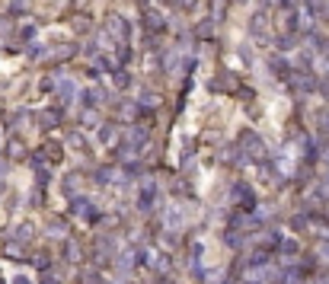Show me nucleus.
Returning <instances> with one entry per match:
<instances>
[{"label": "nucleus", "mask_w": 329, "mask_h": 284, "mask_svg": "<svg viewBox=\"0 0 329 284\" xmlns=\"http://www.w3.org/2000/svg\"><path fill=\"white\" fill-rule=\"evenodd\" d=\"M233 195H237V201H240V207H243V211H253V207H256L253 189H249V185H246V182H240L237 189H233Z\"/></svg>", "instance_id": "f257e3e1"}, {"label": "nucleus", "mask_w": 329, "mask_h": 284, "mask_svg": "<svg viewBox=\"0 0 329 284\" xmlns=\"http://www.w3.org/2000/svg\"><path fill=\"white\" fill-rule=\"evenodd\" d=\"M243 144H249V147H246V150H249V154H253V157H265V144H262V141L256 138L253 131H246V134H243Z\"/></svg>", "instance_id": "f03ea898"}, {"label": "nucleus", "mask_w": 329, "mask_h": 284, "mask_svg": "<svg viewBox=\"0 0 329 284\" xmlns=\"http://www.w3.org/2000/svg\"><path fill=\"white\" fill-rule=\"evenodd\" d=\"M77 93V83L74 80H61V86H58V96H61V102H70Z\"/></svg>", "instance_id": "7ed1b4c3"}, {"label": "nucleus", "mask_w": 329, "mask_h": 284, "mask_svg": "<svg viewBox=\"0 0 329 284\" xmlns=\"http://www.w3.org/2000/svg\"><path fill=\"white\" fill-rule=\"evenodd\" d=\"M38 118H42V128H51V125L61 118V112H54V109H51V112H42Z\"/></svg>", "instance_id": "20e7f679"}, {"label": "nucleus", "mask_w": 329, "mask_h": 284, "mask_svg": "<svg viewBox=\"0 0 329 284\" xmlns=\"http://www.w3.org/2000/svg\"><path fill=\"white\" fill-rule=\"evenodd\" d=\"M112 29L118 32V35H122V39H125V35H128V23H125L122 16H115V19H112Z\"/></svg>", "instance_id": "39448f33"}, {"label": "nucleus", "mask_w": 329, "mask_h": 284, "mask_svg": "<svg viewBox=\"0 0 329 284\" xmlns=\"http://www.w3.org/2000/svg\"><path fill=\"white\" fill-rule=\"evenodd\" d=\"M147 26L150 29H163V19H157V13H147Z\"/></svg>", "instance_id": "423d86ee"}, {"label": "nucleus", "mask_w": 329, "mask_h": 284, "mask_svg": "<svg viewBox=\"0 0 329 284\" xmlns=\"http://www.w3.org/2000/svg\"><path fill=\"white\" fill-rule=\"evenodd\" d=\"M195 35H198V39H208V35H211V23H201L198 29H195Z\"/></svg>", "instance_id": "0eeeda50"}, {"label": "nucleus", "mask_w": 329, "mask_h": 284, "mask_svg": "<svg viewBox=\"0 0 329 284\" xmlns=\"http://www.w3.org/2000/svg\"><path fill=\"white\" fill-rule=\"evenodd\" d=\"M115 86H128V74H115Z\"/></svg>", "instance_id": "6e6552de"}, {"label": "nucleus", "mask_w": 329, "mask_h": 284, "mask_svg": "<svg viewBox=\"0 0 329 284\" xmlns=\"http://www.w3.org/2000/svg\"><path fill=\"white\" fill-rule=\"evenodd\" d=\"M64 230H67V227H64V221H54V223H51V233H64Z\"/></svg>", "instance_id": "1a4fd4ad"}, {"label": "nucleus", "mask_w": 329, "mask_h": 284, "mask_svg": "<svg viewBox=\"0 0 329 284\" xmlns=\"http://www.w3.org/2000/svg\"><path fill=\"white\" fill-rule=\"evenodd\" d=\"M42 284H58V281H54L51 275H42Z\"/></svg>", "instance_id": "9d476101"}, {"label": "nucleus", "mask_w": 329, "mask_h": 284, "mask_svg": "<svg viewBox=\"0 0 329 284\" xmlns=\"http://www.w3.org/2000/svg\"><path fill=\"white\" fill-rule=\"evenodd\" d=\"M13 284H29V278H16V281Z\"/></svg>", "instance_id": "9b49d317"}, {"label": "nucleus", "mask_w": 329, "mask_h": 284, "mask_svg": "<svg viewBox=\"0 0 329 284\" xmlns=\"http://www.w3.org/2000/svg\"><path fill=\"white\" fill-rule=\"evenodd\" d=\"M240 3H243V0H240Z\"/></svg>", "instance_id": "f8f14e48"}]
</instances>
